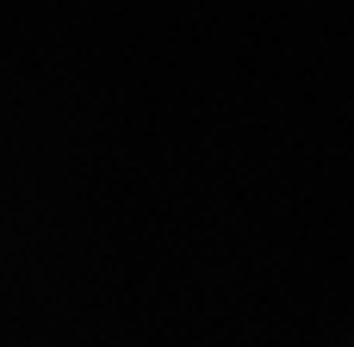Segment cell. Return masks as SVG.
I'll use <instances>...</instances> for the list:
<instances>
[{
	"label": "cell",
	"instance_id": "6da1fadb",
	"mask_svg": "<svg viewBox=\"0 0 354 347\" xmlns=\"http://www.w3.org/2000/svg\"><path fill=\"white\" fill-rule=\"evenodd\" d=\"M330 347H354V335H342V341H330Z\"/></svg>",
	"mask_w": 354,
	"mask_h": 347
}]
</instances>
